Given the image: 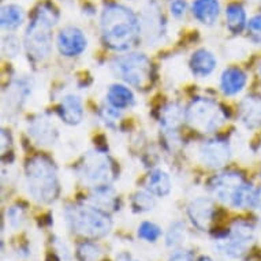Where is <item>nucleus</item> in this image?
I'll list each match as a JSON object with an SVG mask.
<instances>
[{
    "instance_id": "nucleus-1",
    "label": "nucleus",
    "mask_w": 261,
    "mask_h": 261,
    "mask_svg": "<svg viewBox=\"0 0 261 261\" xmlns=\"http://www.w3.org/2000/svg\"><path fill=\"white\" fill-rule=\"evenodd\" d=\"M100 30L103 43L110 49L118 52L133 48L142 33L141 22L133 10L118 3H110L103 9Z\"/></svg>"
},
{
    "instance_id": "nucleus-2",
    "label": "nucleus",
    "mask_w": 261,
    "mask_h": 261,
    "mask_svg": "<svg viewBox=\"0 0 261 261\" xmlns=\"http://www.w3.org/2000/svg\"><path fill=\"white\" fill-rule=\"evenodd\" d=\"M25 179L28 192L41 204H51L60 192L59 176L55 163L44 154H36L25 166Z\"/></svg>"
},
{
    "instance_id": "nucleus-3",
    "label": "nucleus",
    "mask_w": 261,
    "mask_h": 261,
    "mask_svg": "<svg viewBox=\"0 0 261 261\" xmlns=\"http://www.w3.org/2000/svg\"><path fill=\"white\" fill-rule=\"evenodd\" d=\"M59 14L51 3L40 5L25 33V48L35 62H43L52 52V29L58 23Z\"/></svg>"
},
{
    "instance_id": "nucleus-4",
    "label": "nucleus",
    "mask_w": 261,
    "mask_h": 261,
    "mask_svg": "<svg viewBox=\"0 0 261 261\" xmlns=\"http://www.w3.org/2000/svg\"><path fill=\"white\" fill-rule=\"evenodd\" d=\"M210 190L219 201L236 210L253 208L256 190L237 171H224L210 180Z\"/></svg>"
},
{
    "instance_id": "nucleus-5",
    "label": "nucleus",
    "mask_w": 261,
    "mask_h": 261,
    "mask_svg": "<svg viewBox=\"0 0 261 261\" xmlns=\"http://www.w3.org/2000/svg\"><path fill=\"white\" fill-rule=\"evenodd\" d=\"M64 215L73 232L84 238L99 240L110 234L112 228L110 215L99 206L71 205L66 208Z\"/></svg>"
},
{
    "instance_id": "nucleus-6",
    "label": "nucleus",
    "mask_w": 261,
    "mask_h": 261,
    "mask_svg": "<svg viewBox=\"0 0 261 261\" xmlns=\"http://www.w3.org/2000/svg\"><path fill=\"white\" fill-rule=\"evenodd\" d=\"M111 67L122 81L138 89L148 88L153 80V66L144 54L132 52L118 56L112 62Z\"/></svg>"
},
{
    "instance_id": "nucleus-7",
    "label": "nucleus",
    "mask_w": 261,
    "mask_h": 261,
    "mask_svg": "<svg viewBox=\"0 0 261 261\" xmlns=\"http://www.w3.org/2000/svg\"><path fill=\"white\" fill-rule=\"evenodd\" d=\"M186 122L200 133H214L227 120V112L215 100L197 97L189 104L186 110Z\"/></svg>"
},
{
    "instance_id": "nucleus-8",
    "label": "nucleus",
    "mask_w": 261,
    "mask_h": 261,
    "mask_svg": "<svg viewBox=\"0 0 261 261\" xmlns=\"http://www.w3.org/2000/svg\"><path fill=\"white\" fill-rule=\"evenodd\" d=\"M254 241V226L246 220H236L231 228L222 237L216 238L215 248L222 256L230 260H238Z\"/></svg>"
},
{
    "instance_id": "nucleus-9",
    "label": "nucleus",
    "mask_w": 261,
    "mask_h": 261,
    "mask_svg": "<svg viewBox=\"0 0 261 261\" xmlns=\"http://www.w3.org/2000/svg\"><path fill=\"white\" fill-rule=\"evenodd\" d=\"M78 175L86 185L97 188L115 179V164L107 153L90 152L78 166Z\"/></svg>"
},
{
    "instance_id": "nucleus-10",
    "label": "nucleus",
    "mask_w": 261,
    "mask_h": 261,
    "mask_svg": "<svg viewBox=\"0 0 261 261\" xmlns=\"http://www.w3.org/2000/svg\"><path fill=\"white\" fill-rule=\"evenodd\" d=\"M200 162L208 168H222L231 158L230 144L223 138H210L198 146Z\"/></svg>"
},
{
    "instance_id": "nucleus-11",
    "label": "nucleus",
    "mask_w": 261,
    "mask_h": 261,
    "mask_svg": "<svg viewBox=\"0 0 261 261\" xmlns=\"http://www.w3.org/2000/svg\"><path fill=\"white\" fill-rule=\"evenodd\" d=\"M56 45L60 55L66 58L80 56L88 47V39L85 33L77 26H66L60 29L56 39Z\"/></svg>"
},
{
    "instance_id": "nucleus-12",
    "label": "nucleus",
    "mask_w": 261,
    "mask_h": 261,
    "mask_svg": "<svg viewBox=\"0 0 261 261\" xmlns=\"http://www.w3.org/2000/svg\"><path fill=\"white\" fill-rule=\"evenodd\" d=\"M141 32L148 43H158L166 33V21L158 3H148L141 18Z\"/></svg>"
},
{
    "instance_id": "nucleus-13",
    "label": "nucleus",
    "mask_w": 261,
    "mask_h": 261,
    "mask_svg": "<svg viewBox=\"0 0 261 261\" xmlns=\"http://www.w3.org/2000/svg\"><path fill=\"white\" fill-rule=\"evenodd\" d=\"M188 215L193 226L201 231H208L215 219V205L208 197H197L190 201Z\"/></svg>"
},
{
    "instance_id": "nucleus-14",
    "label": "nucleus",
    "mask_w": 261,
    "mask_h": 261,
    "mask_svg": "<svg viewBox=\"0 0 261 261\" xmlns=\"http://www.w3.org/2000/svg\"><path fill=\"white\" fill-rule=\"evenodd\" d=\"M240 119L246 128H257L261 126V96L250 94L240 104Z\"/></svg>"
},
{
    "instance_id": "nucleus-15",
    "label": "nucleus",
    "mask_w": 261,
    "mask_h": 261,
    "mask_svg": "<svg viewBox=\"0 0 261 261\" xmlns=\"http://www.w3.org/2000/svg\"><path fill=\"white\" fill-rule=\"evenodd\" d=\"M58 114L60 119L63 120L66 124L75 126L81 123L84 119V106L82 100L78 97L77 94H67L64 96L58 107Z\"/></svg>"
},
{
    "instance_id": "nucleus-16",
    "label": "nucleus",
    "mask_w": 261,
    "mask_h": 261,
    "mask_svg": "<svg viewBox=\"0 0 261 261\" xmlns=\"http://www.w3.org/2000/svg\"><path fill=\"white\" fill-rule=\"evenodd\" d=\"M216 66H218V60L214 54L205 48L193 52L190 62H189L190 71L194 77L198 78H205L211 75L216 69Z\"/></svg>"
},
{
    "instance_id": "nucleus-17",
    "label": "nucleus",
    "mask_w": 261,
    "mask_h": 261,
    "mask_svg": "<svg viewBox=\"0 0 261 261\" xmlns=\"http://www.w3.org/2000/svg\"><path fill=\"white\" fill-rule=\"evenodd\" d=\"M248 82V75L240 67H228L220 77V89L224 96H237L241 93Z\"/></svg>"
},
{
    "instance_id": "nucleus-18",
    "label": "nucleus",
    "mask_w": 261,
    "mask_h": 261,
    "mask_svg": "<svg viewBox=\"0 0 261 261\" xmlns=\"http://www.w3.org/2000/svg\"><path fill=\"white\" fill-rule=\"evenodd\" d=\"M29 136L35 140L37 144L41 145H51L54 144L58 137L55 126L51 120L45 116H39L35 118L29 123Z\"/></svg>"
},
{
    "instance_id": "nucleus-19",
    "label": "nucleus",
    "mask_w": 261,
    "mask_h": 261,
    "mask_svg": "<svg viewBox=\"0 0 261 261\" xmlns=\"http://www.w3.org/2000/svg\"><path fill=\"white\" fill-rule=\"evenodd\" d=\"M184 119H186V114L179 104L176 103L167 104L160 112V124L163 130L172 138H175L176 132L180 124L184 123Z\"/></svg>"
},
{
    "instance_id": "nucleus-20",
    "label": "nucleus",
    "mask_w": 261,
    "mask_h": 261,
    "mask_svg": "<svg viewBox=\"0 0 261 261\" xmlns=\"http://www.w3.org/2000/svg\"><path fill=\"white\" fill-rule=\"evenodd\" d=\"M192 13L198 22L204 25H214L220 14L219 0H194Z\"/></svg>"
},
{
    "instance_id": "nucleus-21",
    "label": "nucleus",
    "mask_w": 261,
    "mask_h": 261,
    "mask_svg": "<svg viewBox=\"0 0 261 261\" xmlns=\"http://www.w3.org/2000/svg\"><path fill=\"white\" fill-rule=\"evenodd\" d=\"M107 101L111 107L123 111V110L133 107L136 99H134L133 92L128 89L127 86L114 84L108 88Z\"/></svg>"
},
{
    "instance_id": "nucleus-22",
    "label": "nucleus",
    "mask_w": 261,
    "mask_h": 261,
    "mask_svg": "<svg viewBox=\"0 0 261 261\" xmlns=\"http://www.w3.org/2000/svg\"><path fill=\"white\" fill-rule=\"evenodd\" d=\"M172 189L171 178L163 170H153L146 176V190L158 197H166Z\"/></svg>"
},
{
    "instance_id": "nucleus-23",
    "label": "nucleus",
    "mask_w": 261,
    "mask_h": 261,
    "mask_svg": "<svg viewBox=\"0 0 261 261\" xmlns=\"http://www.w3.org/2000/svg\"><path fill=\"white\" fill-rule=\"evenodd\" d=\"M226 23L227 29L231 32L232 35H240L241 32L246 28V11L241 3H231L227 6L226 9Z\"/></svg>"
},
{
    "instance_id": "nucleus-24",
    "label": "nucleus",
    "mask_w": 261,
    "mask_h": 261,
    "mask_svg": "<svg viewBox=\"0 0 261 261\" xmlns=\"http://www.w3.org/2000/svg\"><path fill=\"white\" fill-rule=\"evenodd\" d=\"M2 28L3 30L11 32L17 30L25 21V13L23 10L17 5H7L2 7Z\"/></svg>"
},
{
    "instance_id": "nucleus-25",
    "label": "nucleus",
    "mask_w": 261,
    "mask_h": 261,
    "mask_svg": "<svg viewBox=\"0 0 261 261\" xmlns=\"http://www.w3.org/2000/svg\"><path fill=\"white\" fill-rule=\"evenodd\" d=\"M32 90V82L28 78H21V80H15V81L10 85L9 88V103L10 106H15L19 107L22 101H25L28 94Z\"/></svg>"
},
{
    "instance_id": "nucleus-26",
    "label": "nucleus",
    "mask_w": 261,
    "mask_h": 261,
    "mask_svg": "<svg viewBox=\"0 0 261 261\" xmlns=\"http://www.w3.org/2000/svg\"><path fill=\"white\" fill-rule=\"evenodd\" d=\"M92 201L94 202V205L99 206L101 210L114 208L116 205V194L110 185L97 186V188H94V192L92 194Z\"/></svg>"
},
{
    "instance_id": "nucleus-27",
    "label": "nucleus",
    "mask_w": 261,
    "mask_h": 261,
    "mask_svg": "<svg viewBox=\"0 0 261 261\" xmlns=\"http://www.w3.org/2000/svg\"><path fill=\"white\" fill-rule=\"evenodd\" d=\"M101 257V249L90 241H84L78 245L77 258L78 261H99Z\"/></svg>"
},
{
    "instance_id": "nucleus-28",
    "label": "nucleus",
    "mask_w": 261,
    "mask_h": 261,
    "mask_svg": "<svg viewBox=\"0 0 261 261\" xmlns=\"http://www.w3.org/2000/svg\"><path fill=\"white\" fill-rule=\"evenodd\" d=\"M132 205L136 212H149L154 208L156 201L150 192H137L132 198Z\"/></svg>"
},
{
    "instance_id": "nucleus-29",
    "label": "nucleus",
    "mask_w": 261,
    "mask_h": 261,
    "mask_svg": "<svg viewBox=\"0 0 261 261\" xmlns=\"http://www.w3.org/2000/svg\"><path fill=\"white\" fill-rule=\"evenodd\" d=\"M185 241V224L182 222H174L170 226L166 236V245L168 248H178Z\"/></svg>"
},
{
    "instance_id": "nucleus-30",
    "label": "nucleus",
    "mask_w": 261,
    "mask_h": 261,
    "mask_svg": "<svg viewBox=\"0 0 261 261\" xmlns=\"http://www.w3.org/2000/svg\"><path fill=\"white\" fill-rule=\"evenodd\" d=\"M138 237L146 242H156L162 236V230L158 224L152 222H142L138 227Z\"/></svg>"
},
{
    "instance_id": "nucleus-31",
    "label": "nucleus",
    "mask_w": 261,
    "mask_h": 261,
    "mask_svg": "<svg viewBox=\"0 0 261 261\" xmlns=\"http://www.w3.org/2000/svg\"><path fill=\"white\" fill-rule=\"evenodd\" d=\"M246 30H248L249 40L252 43L261 44V14H257L249 19Z\"/></svg>"
},
{
    "instance_id": "nucleus-32",
    "label": "nucleus",
    "mask_w": 261,
    "mask_h": 261,
    "mask_svg": "<svg viewBox=\"0 0 261 261\" xmlns=\"http://www.w3.org/2000/svg\"><path fill=\"white\" fill-rule=\"evenodd\" d=\"M2 48H3V54L6 56L14 58V56H17L19 54V51H21V43H19V40L15 36L9 35L3 39Z\"/></svg>"
},
{
    "instance_id": "nucleus-33",
    "label": "nucleus",
    "mask_w": 261,
    "mask_h": 261,
    "mask_svg": "<svg viewBox=\"0 0 261 261\" xmlns=\"http://www.w3.org/2000/svg\"><path fill=\"white\" fill-rule=\"evenodd\" d=\"M7 219H9L11 226L19 227L23 223V219H25V211L19 205L10 206L7 210Z\"/></svg>"
},
{
    "instance_id": "nucleus-34",
    "label": "nucleus",
    "mask_w": 261,
    "mask_h": 261,
    "mask_svg": "<svg viewBox=\"0 0 261 261\" xmlns=\"http://www.w3.org/2000/svg\"><path fill=\"white\" fill-rule=\"evenodd\" d=\"M100 115H101V119L104 120V123L108 124V126H114L120 118V112L119 110H116V108L110 106V107L103 108L101 112H100Z\"/></svg>"
},
{
    "instance_id": "nucleus-35",
    "label": "nucleus",
    "mask_w": 261,
    "mask_h": 261,
    "mask_svg": "<svg viewBox=\"0 0 261 261\" xmlns=\"http://www.w3.org/2000/svg\"><path fill=\"white\" fill-rule=\"evenodd\" d=\"M186 11H188V3L185 0H171L170 2V13L176 19L184 18Z\"/></svg>"
},
{
    "instance_id": "nucleus-36",
    "label": "nucleus",
    "mask_w": 261,
    "mask_h": 261,
    "mask_svg": "<svg viewBox=\"0 0 261 261\" xmlns=\"http://www.w3.org/2000/svg\"><path fill=\"white\" fill-rule=\"evenodd\" d=\"M168 261H194L193 260V254L188 250H178L172 254Z\"/></svg>"
},
{
    "instance_id": "nucleus-37",
    "label": "nucleus",
    "mask_w": 261,
    "mask_h": 261,
    "mask_svg": "<svg viewBox=\"0 0 261 261\" xmlns=\"http://www.w3.org/2000/svg\"><path fill=\"white\" fill-rule=\"evenodd\" d=\"M253 208L256 210L257 216L261 220V188L256 190V198H254V204H253Z\"/></svg>"
},
{
    "instance_id": "nucleus-38",
    "label": "nucleus",
    "mask_w": 261,
    "mask_h": 261,
    "mask_svg": "<svg viewBox=\"0 0 261 261\" xmlns=\"http://www.w3.org/2000/svg\"><path fill=\"white\" fill-rule=\"evenodd\" d=\"M47 261H60V258L56 256L55 253H49L47 256Z\"/></svg>"
},
{
    "instance_id": "nucleus-39",
    "label": "nucleus",
    "mask_w": 261,
    "mask_h": 261,
    "mask_svg": "<svg viewBox=\"0 0 261 261\" xmlns=\"http://www.w3.org/2000/svg\"><path fill=\"white\" fill-rule=\"evenodd\" d=\"M198 261H212V260H211L210 257H201Z\"/></svg>"
},
{
    "instance_id": "nucleus-40",
    "label": "nucleus",
    "mask_w": 261,
    "mask_h": 261,
    "mask_svg": "<svg viewBox=\"0 0 261 261\" xmlns=\"http://www.w3.org/2000/svg\"><path fill=\"white\" fill-rule=\"evenodd\" d=\"M122 261H136V260H132V258H130V256H126L124 257V260H122Z\"/></svg>"
},
{
    "instance_id": "nucleus-41",
    "label": "nucleus",
    "mask_w": 261,
    "mask_h": 261,
    "mask_svg": "<svg viewBox=\"0 0 261 261\" xmlns=\"http://www.w3.org/2000/svg\"><path fill=\"white\" fill-rule=\"evenodd\" d=\"M258 71H260V78H261V64H260V69H258Z\"/></svg>"
}]
</instances>
